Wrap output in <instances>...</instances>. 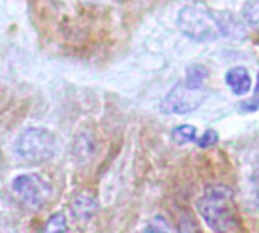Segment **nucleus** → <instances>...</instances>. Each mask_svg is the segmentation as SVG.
Here are the masks:
<instances>
[{
	"label": "nucleus",
	"instance_id": "obj_10",
	"mask_svg": "<svg viewBox=\"0 0 259 233\" xmlns=\"http://www.w3.org/2000/svg\"><path fill=\"white\" fill-rule=\"evenodd\" d=\"M67 231V219L63 212L54 213L46 224L40 228L38 233H66Z\"/></svg>",
	"mask_w": 259,
	"mask_h": 233
},
{
	"label": "nucleus",
	"instance_id": "obj_7",
	"mask_svg": "<svg viewBox=\"0 0 259 233\" xmlns=\"http://www.w3.org/2000/svg\"><path fill=\"white\" fill-rule=\"evenodd\" d=\"M72 212L76 218L81 219H89L95 215L96 212V201L92 195L87 194H79L75 197L72 201Z\"/></svg>",
	"mask_w": 259,
	"mask_h": 233
},
{
	"label": "nucleus",
	"instance_id": "obj_1",
	"mask_svg": "<svg viewBox=\"0 0 259 233\" xmlns=\"http://www.w3.org/2000/svg\"><path fill=\"white\" fill-rule=\"evenodd\" d=\"M197 209L203 221L215 233H229L236 224L233 191L226 184L206 188L203 197L197 201Z\"/></svg>",
	"mask_w": 259,
	"mask_h": 233
},
{
	"label": "nucleus",
	"instance_id": "obj_4",
	"mask_svg": "<svg viewBox=\"0 0 259 233\" xmlns=\"http://www.w3.org/2000/svg\"><path fill=\"white\" fill-rule=\"evenodd\" d=\"M13 189H14L17 198L25 206H28L29 209H34V210L41 209L48 203V200L51 198V194H52L51 184L37 174L19 175L13 183Z\"/></svg>",
	"mask_w": 259,
	"mask_h": 233
},
{
	"label": "nucleus",
	"instance_id": "obj_2",
	"mask_svg": "<svg viewBox=\"0 0 259 233\" xmlns=\"http://www.w3.org/2000/svg\"><path fill=\"white\" fill-rule=\"evenodd\" d=\"M179 29L194 41H213L221 35H227L226 22L220 14L201 5L183 7L177 19Z\"/></svg>",
	"mask_w": 259,
	"mask_h": 233
},
{
	"label": "nucleus",
	"instance_id": "obj_12",
	"mask_svg": "<svg viewBox=\"0 0 259 233\" xmlns=\"http://www.w3.org/2000/svg\"><path fill=\"white\" fill-rule=\"evenodd\" d=\"M142 233H174L169 222L162 215H154L144 227Z\"/></svg>",
	"mask_w": 259,
	"mask_h": 233
},
{
	"label": "nucleus",
	"instance_id": "obj_6",
	"mask_svg": "<svg viewBox=\"0 0 259 233\" xmlns=\"http://www.w3.org/2000/svg\"><path fill=\"white\" fill-rule=\"evenodd\" d=\"M226 82H227L229 88L238 96L247 95L251 87V78H250L247 69H244V67L230 69L226 73Z\"/></svg>",
	"mask_w": 259,
	"mask_h": 233
},
{
	"label": "nucleus",
	"instance_id": "obj_9",
	"mask_svg": "<svg viewBox=\"0 0 259 233\" xmlns=\"http://www.w3.org/2000/svg\"><path fill=\"white\" fill-rule=\"evenodd\" d=\"M171 139L177 145H186L191 142H197V128L194 125H179L172 130Z\"/></svg>",
	"mask_w": 259,
	"mask_h": 233
},
{
	"label": "nucleus",
	"instance_id": "obj_13",
	"mask_svg": "<svg viewBox=\"0 0 259 233\" xmlns=\"http://www.w3.org/2000/svg\"><path fill=\"white\" fill-rule=\"evenodd\" d=\"M218 142V134L215 130H206L198 139H197V144L200 148H210L213 147L215 144Z\"/></svg>",
	"mask_w": 259,
	"mask_h": 233
},
{
	"label": "nucleus",
	"instance_id": "obj_5",
	"mask_svg": "<svg viewBox=\"0 0 259 233\" xmlns=\"http://www.w3.org/2000/svg\"><path fill=\"white\" fill-rule=\"evenodd\" d=\"M206 99L203 88H189L185 82H179L162 101L160 110L165 114H186L197 110Z\"/></svg>",
	"mask_w": 259,
	"mask_h": 233
},
{
	"label": "nucleus",
	"instance_id": "obj_11",
	"mask_svg": "<svg viewBox=\"0 0 259 233\" xmlns=\"http://www.w3.org/2000/svg\"><path fill=\"white\" fill-rule=\"evenodd\" d=\"M242 16L245 22L259 32V0H248L242 8Z\"/></svg>",
	"mask_w": 259,
	"mask_h": 233
},
{
	"label": "nucleus",
	"instance_id": "obj_8",
	"mask_svg": "<svg viewBox=\"0 0 259 233\" xmlns=\"http://www.w3.org/2000/svg\"><path fill=\"white\" fill-rule=\"evenodd\" d=\"M207 78V69L201 64H191L186 69L185 85L189 88H201L203 82Z\"/></svg>",
	"mask_w": 259,
	"mask_h": 233
},
{
	"label": "nucleus",
	"instance_id": "obj_3",
	"mask_svg": "<svg viewBox=\"0 0 259 233\" xmlns=\"http://www.w3.org/2000/svg\"><path fill=\"white\" fill-rule=\"evenodd\" d=\"M57 151L55 136L45 128H29L23 131L16 144V153L31 165H40L54 157Z\"/></svg>",
	"mask_w": 259,
	"mask_h": 233
},
{
	"label": "nucleus",
	"instance_id": "obj_14",
	"mask_svg": "<svg viewBox=\"0 0 259 233\" xmlns=\"http://www.w3.org/2000/svg\"><path fill=\"white\" fill-rule=\"evenodd\" d=\"M259 93V75H257V85H256V95Z\"/></svg>",
	"mask_w": 259,
	"mask_h": 233
}]
</instances>
